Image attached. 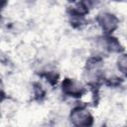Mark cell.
<instances>
[{
	"label": "cell",
	"instance_id": "2",
	"mask_svg": "<svg viewBox=\"0 0 127 127\" xmlns=\"http://www.w3.org/2000/svg\"><path fill=\"white\" fill-rule=\"evenodd\" d=\"M102 27L105 30H112L115 26V19L112 17V15H103V20H102Z\"/></svg>",
	"mask_w": 127,
	"mask_h": 127
},
{
	"label": "cell",
	"instance_id": "1",
	"mask_svg": "<svg viewBox=\"0 0 127 127\" xmlns=\"http://www.w3.org/2000/svg\"><path fill=\"white\" fill-rule=\"evenodd\" d=\"M72 120H77V122H75L76 124H84V125H89L90 122H88V120H91V117L90 115L88 114V112H86L85 110H81V109H78L77 111H73L72 115Z\"/></svg>",
	"mask_w": 127,
	"mask_h": 127
},
{
	"label": "cell",
	"instance_id": "3",
	"mask_svg": "<svg viewBox=\"0 0 127 127\" xmlns=\"http://www.w3.org/2000/svg\"><path fill=\"white\" fill-rule=\"evenodd\" d=\"M63 86H64V88H68V87H73V81H71V80H69V79H67L65 82H64V84H63ZM79 91V89H74V88H72V90H71V88H70V91H68L69 93H71V94H75V93H77Z\"/></svg>",
	"mask_w": 127,
	"mask_h": 127
}]
</instances>
